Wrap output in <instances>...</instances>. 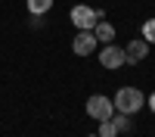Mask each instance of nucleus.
Wrapping results in <instances>:
<instances>
[{
	"mask_svg": "<svg viewBox=\"0 0 155 137\" xmlns=\"http://www.w3.org/2000/svg\"><path fill=\"white\" fill-rule=\"evenodd\" d=\"M112 103H115V112L134 115V112H140L146 106V97H143V91H137V87H118V94L112 97Z\"/></svg>",
	"mask_w": 155,
	"mask_h": 137,
	"instance_id": "f257e3e1",
	"label": "nucleus"
},
{
	"mask_svg": "<svg viewBox=\"0 0 155 137\" xmlns=\"http://www.w3.org/2000/svg\"><path fill=\"white\" fill-rule=\"evenodd\" d=\"M99 19H106L102 9H93V6H87V3H74L71 6V25H74L78 31H93V25Z\"/></svg>",
	"mask_w": 155,
	"mask_h": 137,
	"instance_id": "f03ea898",
	"label": "nucleus"
},
{
	"mask_svg": "<svg viewBox=\"0 0 155 137\" xmlns=\"http://www.w3.org/2000/svg\"><path fill=\"white\" fill-rule=\"evenodd\" d=\"M87 115L96 118V122L112 118V115H115V103H112V97H106V94H93V97L87 100Z\"/></svg>",
	"mask_w": 155,
	"mask_h": 137,
	"instance_id": "7ed1b4c3",
	"label": "nucleus"
},
{
	"mask_svg": "<svg viewBox=\"0 0 155 137\" xmlns=\"http://www.w3.org/2000/svg\"><path fill=\"white\" fill-rule=\"evenodd\" d=\"M96 47H99V41H96V34L93 31H78L74 34V41H71V50L78 56H93L96 53Z\"/></svg>",
	"mask_w": 155,
	"mask_h": 137,
	"instance_id": "20e7f679",
	"label": "nucleus"
},
{
	"mask_svg": "<svg viewBox=\"0 0 155 137\" xmlns=\"http://www.w3.org/2000/svg\"><path fill=\"white\" fill-rule=\"evenodd\" d=\"M99 62H102V69H121L124 66V50L115 47V44H106L99 50Z\"/></svg>",
	"mask_w": 155,
	"mask_h": 137,
	"instance_id": "39448f33",
	"label": "nucleus"
},
{
	"mask_svg": "<svg viewBox=\"0 0 155 137\" xmlns=\"http://www.w3.org/2000/svg\"><path fill=\"white\" fill-rule=\"evenodd\" d=\"M149 56V44L143 41V37H137V41H130L124 47V62H130V66H140Z\"/></svg>",
	"mask_w": 155,
	"mask_h": 137,
	"instance_id": "423d86ee",
	"label": "nucleus"
},
{
	"mask_svg": "<svg viewBox=\"0 0 155 137\" xmlns=\"http://www.w3.org/2000/svg\"><path fill=\"white\" fill-rule=\"evenodd\" d=\"M93 34H96V41H102V44H112V41H115V28H112L106 19H99V22L93 25Z\"/></svg>",
	"mask_w": 155,
	"mask_h": 137,
	"instance_id": "0eeeda50",
	"label": "nucleus"
},
{
	"mask_svg": "<svg viewBox=\"0 0 155 137\" xmlns=\"http://www.w3.org/2000/svg\"><path fill=\"white\" fill-rule=\"evenodd\" d=\"M112 125H115V131H118V134H130V131H134V122H130L127 112H115V115H112Z\"/></svg>",
	"mask_w": 155,
	"mask_h": 137,
	"instance_id": "6e6552de",
	"label": "nucleus"
},
{
	"mask_svg": "<svg viewBox=\"0 0 155 137\" xmlns=\"http://www.w3.org/2000/svg\"><path fill=\"white\" fill-rule=\"evenodd\" d=\"M50 6H53V0H28V12L31 16H47Z\"/></svg>",
	"mask_w": 155,
	"mask_h": 137,
	"instance_id": "1a4fd4ad",
	"label": "nucleus"
},
{
	"mask_svg": "<svg viewBox=\"0 0 155 137\" xmlns=\"http://www.w3.org/2000/svg\"><path fill=\"white\" fill-rule=\"evenodd\" d=\"M143 41L146 44H155V19H146L143 22Z\"/></svg>",
	"mask_w": 155,
	"mask_h": 137,
	"instance_id": "9d476101",
	"label": "nucleus"
},
{
	"mask_svg": "<svg viewBox=\"0 0 155 137\" xmlns=\"http://www.w3.org/2000/svg\"><path fill=\"white\" fill-rule=\"evenodd\" d=\"M96 137H118V131H115V125H112V118H106V122H99V134Z\"/></svg>",
	"mask_w": 155,
	"mask_h": 137,
	"instance_id": "9b49d317",
	"label": "nucleus"
},
{
	"mask_svg": "<svg viewBox=\"0 0 155 137\" xmlns=\"http://www.w3.org/2000/svg\"><path fill=\"white\" fill-rule=\"evenodd\" d=\"M146 106H149V109H152V112H155V91H152V94H149V97H146Z\"/></svg>",
	"mask_w": 155,
	"mask_h": 137,
	"instance_id": "f8f14e48",
	"label": "nucleus"
},
{
	"mask_svg": "<svg viewBox=\"0 0 155 137\" xmlns=\"http://www.w3.org/2000/svg\"><path fill=\"white\" fill-rule=\"evenodd\" d=\"M90 137H96V134H90Z\"/></svg>",
	"mask_w": 155,
	"mask_h": 137,
	"instance_id": "ddd939ff",
	"label": "nucleus"
}]
</instances>
